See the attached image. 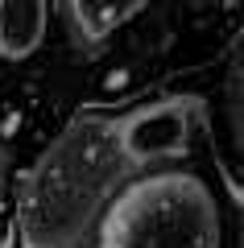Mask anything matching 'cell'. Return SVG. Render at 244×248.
I'll return each mask as SVG.
<instances>
[{
    "label": "cell",
    "instance_id": "cell-1",
    "mask_svg": "<svg viewBox=\"0 0 244 248\" xmlns=\"http://www.w3.org/2000/svg\"><path fill=\"white\" fill-rule=\"evenodd\" d=\"M104 248H215L207 190L182 174L124 190L108 215Z\"/></svg>",
    "mask_w": 244,
    "mask_h": 248
},
{
    "label": "cell",
    "instance_id": "cell-2",
    "mask_svg": "<svg viewBox=\"0 0 244 248\" xmlns=\"http://www.w3.org/2000/svg\"><path fill=\"white\" fill-rule=\"evenodd\" d=\"M186 145H191V108L178 104V99L149 104L141 112H132L116 128V149H120V157L137 161V166L182 157Z\"/></svg>",
    "mask_w": 244,
    "mask_h": 248
},
{
    "label": "cell",
    "instance_id": "cell-3",
    "mask_svg": "<svg viewBox=\"0 0 244 248\" xmlns=\"http://www.w3.org/2000/svg\"><path fill=\"white\" fill-rule=\"evenodd\" d=\"M50 4L46 0H0V58L25 62L42 50Z\"/></svg>",
    "mask_w": 244,
    "mask_h": 248
},
{
    "label": "cell",
    "instance_id": "cell-4",
    "mask_svg": "<svg viewBox=\"0 0 244 248\" xmlns=\"http://www.w3.org/2000/svg\"><path fill=\"white\" fill-rule=\"evenodd\" d=\"M70 17H75L79 33L87 42H99V37L116 33L120 25H129L149 0H66Z\"/></svg>",
    "mask_w": 244,
    "mask_h": 248
}]
</instances>
